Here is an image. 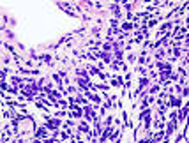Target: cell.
I'll use <instances>...</instances> for the list:
<instances>
[{
  "label": "cell",
  "instance_id": "277c9868",
  "mask_svg": "<svg viewBox=\"0 0 189 143\" xmlns=\"http://www.w3.org/2000/svg\"><path fill=\"white\" fill-rule=\"evenodd\" d=\"M186 113H188V106L182 108V115H179V118H180V120H184V118H186Z\"/></svg>",
  "mask_w": 189,
  "mask_h": 143
},
{
  "label": "cell",
  "instance_id": "7a4b0ae2",
  "mask_svg": "<svg viewBox=\"0 0 189 143\" xmlns=\"http://www.w3.org/2000/svg\"><path fill=\"white\" fill-rule=\"evenodd\" d=\"M87 97H88L90 101H94L96 104H101V97H99L97 94H92V92H87Z\"/></svg>",
  "mask_w": 189,
  "mask_h": 143
},
{
  "label": "cell",
  "instance_id": "3957f363",
  "mask_svg": "<svg viewBox=\"0 0 189 143\" xmlns=\"http://www.w3.org/2000/svg\"><path fill=\"white\" fill-rule=\"evenodd\" d=\"M78 131H81V133H87V134L90 136V129H88V125H87L85 122H80V124H78Z\"/></svg>",
  "mask_w": 189,
  "mask_h": 143
},
{
  "label": "cell",
  "instance_id": "6da1fadb",
  "mask_svg": "<svg viewBox=\"0 0 189 143\" xmlns=\"http://www.w3.org/2000/svg\"><path fill=\"white\" fill-rule=\"evenodd\" d=\"M44 125H46V129H51V131H57V127L60 125V118H58V117H57V118H51V120H48V122H46Z\"/></svg>",
  "mask_w": 189,
  "mask_h": 143
}]
</instances>
